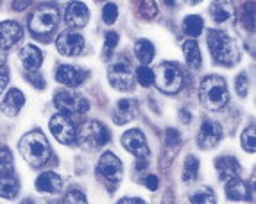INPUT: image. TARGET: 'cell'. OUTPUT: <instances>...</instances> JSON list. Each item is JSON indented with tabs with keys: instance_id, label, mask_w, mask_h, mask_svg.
<instances>
[{
	"instance_id": "cell-1",
	"label": "cell",
	"mask_w": 256,
	"mask_h": 204,
	"mask_svg": "<svg viewBox=\"0 0 256 204\" xmlns=\"http://www.w3.org/2000/svg\"><path fill=\"white\" fill-rule=\"evenodd\" d=\"M208 47L212 52V58L220 66L231 68L240 61V50L233 38L228 36L224 30L212 29L208 32Z\"/></svg>"
},
{
	"instance_id": "cell-2",
	"label": "cell",
	"mask_w": 256,
	"mask_h": 204,
	"mask_svg": "<svg viewBox=\"0 0 256 204\" xmlns=\"http://www.w3.org/2000/svg\"><path fill=\"white\" fill-rule=\"evenodd\" d=\"M20 154L24 156L27 163L30 166H42L43 163L48 162L50 158V145L48 140L45 138V134L40 131H30L27 134L22 136L20 144H18Z\"/></svg>"
},
{
	"instance_id": "cell-3",
	"label": "cell",
	"mask_w": 256,
	"mask_h": 204,
	"mask_svg": "<svg viewBox=\"0 0 256 204\" xmlns=\"http://www.w3.org/2000/svg\"><path fill=\"white\" fill-rule=\"evenodd\" d=\"M199 100L210 111H218L226 106L230 100V92L224 77L206 76L199 86Z\"/></svg>"
},
{
	"instance_id": "cell-4",
	"label": "cell",
	"mask_w": 256,
	"mask_h": 204,
	"mask_svg": "<svg viewBox=\"0 0 256 204\" xmlns=\"http://www.w3.org/2000/svg\"><path fill=\"white\" fill-rule=\"evenodd\" d=\"M58 24H60V9L50 4L38 6L29 16V30L32 36L42 40H47L48 34L58 29Z\"/></svg>"
},
{
	"instance_id": "cell-5",
	"label": "cell",
	"mask_w": 256,
	"mask_h": 204,
	"mask_svg": "<svg viewBox=\"0 0 256 204\" xmlns=\"http://www.w3.org/2000/svg\"><path fill=\"white\" fill-rule=\"evenodd\" d=\"M76 142L81 145L84 150H95L102 149L104 145L110 142V131L104 124H100L98 120H86L79 126L77 129Z\"/></svg>"
},
{
	"instance_id": "cell-6",
	"label": "cell",
	"mask_w": 256,
	"mask_h": 204,
	"mask_svg": "<svg viewBox=\"0 0 256 204\" xmlns=\"http://www.w3.org/2000/svg\"><path fill=\"white\" fill-rule=\"evenodd\" d=\"M154 72V82H156V88L160 92L166 95H176L180 94L181 88H183V74H181L180 66L170 61H165V63L158 64Z\"/></svg>"
},
{
	"instance_id": "cell-7",
	"label": "cell",
	"mask_w": 256,
	"mask_h": 204,
	"mask_svg": "<svg viewBox=\"0 0 256 204\" xmlns=\"http://www.w3.org/2000/svg\"><path fill=\"white\" fill-rule=\"evenodd\" d=\"M54 104L58 110L63 113H76V115H82L90 110V100L82 97L81 94L76 92H68V90H58L54 94Z\"/></svg>"
},
{
	"instance_id": "cell-8",
	"label": "cell",
	"mask_w": 256,
	"mask_h": 204,
	"mask_svg": "<svg viewBox=\"0 0 256 204\" xmlns=\"http://www.w3.org/2000/svg\"><path fill=\"white\" fill-rule=\"evenodd\" d=\"M108 79H110V84L118 92H132L134 88V74L129 61H126L124 58L111 64L108 70Z\"/></svg>"
},
{
	"instance_id": "cell-9",
	"label": "cell",
	"mask_w": 256,
	"mask_h": 204,
	"mask_svg": "<svg viewBox=\"0 0 256 204\" xmlns=\"http://www.w3.org/2000/svg\"><path fill=\"white\" fill-rule=\"evenodd\" d=\"M48 129L50 132L54 134V138L60 144L63 145H72L76 142V136H77V129H76V124L72 122L66 113H58L50 118L48 122Z\"/></svg>"
},
{
	"instance_id": "cell-10",
	"label": "cell",
	"mask_w": 256,
	"mask_h": 204,
	"mask_svg": "<svg viewBox=\"0 0 256 204\" xmlns=\"http://www.w3.org/2000/svg\"><path fill=\"white\" fill-rule=\"evenodd\" d=\"M97 174L110 183H118L122 179V174H124V166H122L120 158L115 156L113 152H104L98 158Z\"/></svg>"
},
{
	"instance_id": "cell-11",
	"label": "cell",
	"mask_w": 256,
	"mask_h": 204,
	"mask_svg": "<svg viewBox=\"0 0 256 204\" xmlns=\"http://www.w3.org/2000/svg\"><path fill=\"white\" fill-rule=\"evenodd\" d=\"M122 145L129 154H132L138 160L149 156V144L146 140V134L140 129H129L122 134Z\"/></svg>"
},
{
	"instance_id": "cell-12",
	"label": "cell",
	"mask_w": 256,
	"mask_h": 204,
	"mask_svg": "<svg viewBox=\"0 0 256 204\" xmlns=\"http://www.w3.org/2000/svg\"><path fill=\"white\" fill-rule=\"evenodd\" d=\"M56 47L60 54L66 56V58H76L84 48V38L76 30H64L56 40Z\"/></svg>"
},
{
	"instance_id": "cell-13",
	"label": "cell",
	"mask_w": 256,
	"mask_h": 204,
	"mask_svg": "<svg viewBox=\"0 0 256 204\" xmlns=\"http://www.w3.org/2000/svg\"><path fill=\"white\" fill-rule=\"evenodd\" d=\"M222 140V128L220 124L215 122V120H210L206 118L204 122L201 124V128H199V134H197V144L201 149H214L220 144Z\"/></svg>"
},
{
	"instance_id": "cell-14",
	"label": "cell",
	"mask_w": 256,
	"mask_h": 204,
	"mask_svg": "<svg viewBox=\"0 0 256 204\" xmlns=\"http://www.w3.org/2000/svg\"><path fill=\"white\" fill-rule=\"evenodd\" d=\"M24 36L22 26L14 20H6L0 24V52L14 47Z\"/></svg>"
},
{
	"instance_id": "cell-15",
	"label": "cell",
	"mask_w": 256,
	"mask_h": 204,
	"mask_svg": "<svg viewBox=\"0 0 256 204\" xmlns=\"http://www.w3.org/2000/svg\"><path fill=\"white\" fill-rule=\"evenodd\" d=\"M86 77H88V72L79 66H74V64H61L56 70V81L61 82L63 86H72V88L79 86L84 82Z\"/></svg>"
},
{
	"instance_id": "cell-16",
	"label": "cell",
	"mask_w": 256,
	"mask_h": 204,
	"mask_svg": "<svg viewBox=\"0 0 256 204\" xmlns=\"http://www.w3.org/2000/svg\"><path fill=\"white\" fill-rule=\"evenodd\" d=\"M64 20L70 27H84L90 22V9L84 2H70L64 11Z\"/></svg>"
},
{
	"instance_id": "cell-17",
	"label": "cell",
	"mask_w": 256,
	"mask_h": 204,
	"mask_svg": "<svg viewBox=\"0 0 256 204\" xmlns=\"http://www.w3.org/2000/svg\"><path fill=\"white\" fill-rule=\"evenodd\" d=\"M26 104V95L22 94V90L11 88L6 94V97L2 98V104H0V110L6 116H16L20 113V110Z\"/></svg>"
},
{
	"instance_id": "cell-18",
	"label": "cell",
	"mask_w": 256,
	"mask_h": 204,
	"mask_svg": "<svg viewBox=\"0 0 256 204\" xmlns=\"http://www.w3.org/2000/svg\"><path fill=\"white\" fill-rule=\"evenodd\" d=\"M61 188H63V179L56 172H43L36 179V190L40 194H52L54 196V194H60Z\"/></svg>"
},
{
	"instance_id": "cell-19",
	"label": "cell",
	"mask_w": 256,
	"mask_h": 204,
	"mask_svg": "<svg viewBox=\"0 0 256 204\" xmlns=\"http://www.w3.org/2000/svg\"><path fill=\"white\" fill-rule=\"evenodd\" d=\"M138 113V102L134 98H122V100L116 102V110H115V124L122 126V124H128L129 120H132Z\"/></svg>"
},
{
	"instance_id": "cell-20",
	"label": "cell",
	"mask_w": 256,
	"mask_h": 204,
	"mask_svg": "<svg viewBox=\"0 0 256 204\" xmlns=\"http://www.w3.org/2000/svg\"><path fill=\"white\" fill-rule=\"evenodd\" d=\"M18 58H20L24 68L29 70V72H36L43 63V52L38 47H34V45H26L20 50Z\"/></svg>"
},
{
	"instance_id": "cell-21",
	"label": "cell",
	"mask_w": 256,
	"mask_h": 204,
	"mask_svg": "<svg viewBox=\"0 0 256 204\" xmlns=\"http://www.w3.org/2000/svg\"><path fill=\"white\" fill-rule=\"evenodd\" d=\"M215 170L218 172L222 181H228L231 178H238L240 165L235 156H220L215 160Z\"/></svg>"
},
{
	"instance_id": "cell-22",
	"label": "cell",
	"mask_w": 256,
	"mask_h": 204,
	"mask_svg": "<svg viewBox=\"0 0 256 204\" xmlns=\"http://www.w3.org/2000/svg\"><path fill=\"white\" fill-rule=\"evenodd\" d=\"M226 197L230 200H248L249 199V188L248 183L240 178H231L226 181Z\"/></svg>"
},
{
	"instance_id": "cell-23",
	"label": "cell",
	"mask_w": 256,
	"mask_h": 204,
	"mask_svg": "<svg viewBox=\"0 0 256 204\" xmlns=\"http://www.w3.org/2000/svg\"><path fill=\"white\" fill-rule=\"evenodd\" d=\"M18 192H20V181L13 172L0 174V197L2 199H16Z\"/></svg>"
},
{
	"instance_id": "cell-24",
	"label": "cell",
	"mask_w": 256,
	"mask_h": 204,
	"mask_svg": "<svg viewBox=\"0 0 256 204\" xmlns=\"http://www.w3.org/2000/svg\"><path fill=\"white\" fill-rule=\"evenodd\" d=\"M183 54H184V60H186L188 66L194 68V70L201 68L202 54H201V48H199L196 40H186V42L183 43Z\"/></svg>"
},
{
	"instance_id": "cell-25",
	"label": "cell",
	"mask_w": 256,
	"mask_h": 204,
	"mask_svg": "<svg viewBox=\"0 0 256 204\" xmlns=\"http://www.w3.org/2000/svg\"><path fill=\"white\" fill-rule=\"evenodd\" d=\"M210 14L214 18L215 24H226V22L233 20V4L230 2H214L210 4Z\"/></svg>"
},
{
	"instance_id": "cell-26",
	"label": "cell",
	"mask_w": 256,
	"mask_h": 204,
	"mask_svg": "<svg viewBox=\"0 0 256 204\" xmlns=\"http://www.w3.org/2000/svg\"><path fill=\"white\" fill-rule=\"evenodd\" d=\"M204 29V20L199 14H190L183 20V32L190 38H197Z\"/></svg>"
},
{
	"instance_id": "cell-27",
	"label": "cell",
	"mask_w": 256,
	"mask_h": 204,
	"mask_svg": "<svg viewBox=\"0 0 256 204\" xmlns=\"http://www.w3.org/2000/svg\"><path fill=\"white\" fill-rule=\"evenodd\" d=\"M134 54L144 63V66H147V63H150L154 58V45L149 40H138L134 43Z\"/></svg>"
},
{
	"instance_id": "cell-28",
	"label": "cell",
	"mask_w": 256,
	"mask_h": 204,
	"mask_svg": "<svg viewBox=\"0 0 256 204\" xmlns=\"http://www.w3.org/2000/svg\"><path fill=\"white\" fill-rule=\"evenodd\" d=\"M197 174H199V160L194 154H190V156H186L183 165V181L184 183H194Z\"/></svg>"
},
{
	"instance_id": "cell-29",
	"label": "cell",
	"mask_w": 256,
	"mask_h": 204,
	"mask_svg": "<svg viewBox=\"0 0 256 204\" xmlns=\"http://www.w3.org/2000/svg\"><path fill=\"white\" fill-rule=\"evenodd\" d=\"M190 202L192 204H217V199H215V194L210 190L208 186L199 188L190 196Z\"/></svg>"
},
{
	"instance_id": "cell-30",
	"label": "cell",
	"mask_w": 256,
	"mask_h": 204,
	"mask_svg": "<svg viewBox=\"0 0 256 204\" xmlns=\"http://www.w3.org/2000/svg\"><path fill=\"white\" fill-rule=\"evenodd\" d=\"M134 79H136L144 88H147V86H150L154 82V72L149 66H144V64H142V66L136 68V72H134Z\"/></svg>"
},
{
	"instance_id": "cell-31",
	"label": "cell",
	"mask_w": 256,
	"mask_h": 204,
	"mask_svg": "<svg viewBox=\"0 0 256 204\" xmlns=\"http://www.w3.org/2000/svg\"><path fill=\"white\" fill-rule=\"evenodd\" d=\"M13 172V154L8 147H0V174Z\"/></svg>"
},
{
	"instance_id": "cell-32",
	"label": "cell",
	"mask_w": 256,
	"mask_h": 204,
	"mask_svg": "<svg viewBox=\"0 0 256 204\" xmlns=\"http://www.w3.org/2000/svg\"><path fill=\"white\" fill-rule=\"evenodd\" d=\"M254 126H248V128L244 129V132H242V147L246 150H248V152H254V149H256V144H254Z\"/></svg>"
},
{
	"instance_id": "cell-33",
	"label": "cell",
	"mask_w": 256,
	"mask_h": 204,
	"mask_svg": "<svg viewBox=\"0 0 256 204\" xmlns=\"http://www.w3.org/2000/svg\"><path fill=\"white\" fill-rule=\"evenodd\" d=\"M118 34L115 30H110L106 34V38H104V60H111V56H113V50L115 47L118 45Z\"/></svg>"
},
{
	"instance_id": "cell-34",
	"label": "cell",
	"mask_w": 256,
	"mask_h": 204,
	"mask_svg": "<svg viewBox=\"0 0 256 204\" xmlns=\"http://www.w3.org/2000/svg\"><path fill=\"white\" fill-rule=\"evenodd\" d=\"M61 202L63 204H88V200H86V196L79 188H70V190L64 194Z\"/></svg>"
},
{
	"instance_id": "cell-35",
	"label": "cell",
	"mask_w": 256,
	"mask_h": 204,
	"mask_svg": "<svg viewBox=\"0 0 256 204\" xmlns=\"http://www.w3.org/2000/svg\"><path fill=\"white\" fill-rule=\"evenodd\" d=\"M102 18H104V22H106L108 26H113V24L116 22V18H118V6L113 4V2H110V4L104 6Z\"/></svg>"
},
{
	"instance_id": "cell-36",
	"label": "cell",
	"mask_w": 256,
	"mask_h": 204,
	"mask_svg": "<svg viewBox=\"0 0 256 204\" xmlns=\"http://www.w3.org/2000/svg\"><path fill=\"white\" fill-rule=\"evenodd\" d=\"M235 90L238 97H248V90H249V77L246 72L238 74L235 79Z\"/></svg>"
},
{
	"instance_id": "cell-37",
	"label": "cell",
	"mask_w": 256,
	"mask_h": 204,
	"mask_svg": "<svg viewBox=\"0 0 256 204\" xmlns=\"http://www.w3.org/2000/svg\"><path fill=\"white\" fill-rule=\"evenodd\" d=\"M165 138H166V147H178V145H180V142H181L180 131H178V129H172V128L166 129Z\"/></svg>"
},
{
	"instance_id": "cell-38",
	"label": "cell",
	"mask_w": 256,
	"mask_h": 204,
	"mask_svg": "<svg viewBox=\"0 0 256 204\" xmlns=\"http://www.w3.org/2000/svg\"><path fill=\"white\" fill-rule=\"evenodd\" d=\"M27 81H29L30 84H34L38 90L45 88V79H43L40 74H29V76H27Z\"/></svg>"
},
{
	"instance_id": "cell-39",
	"label": "cell",
	"mask_w": 256,
	"mask_h": 204,
	"mask_svg": "<svg viewBox=\"0 0 256 204\" xmlns=\"http://www.w3.org/2000/svg\"><path fill=\"white\" fill-rule=\"evenodd\" d=\"M142 13L146 14L147 18H152L156 14V4L154 2H144L142 4Z\"/></svg>"
},
{
	"instance_id": "cell-40",
	"label": "cell",
	"mask_w": 256,
	"mask_h": 204,
	"mask_svg": "<svg viewBox=\"0 0 256 204\" xmlns=\"http://www.w3.org/2000/svg\"><path fill=\"white\" fill-rule=\"evenodd\" d=\"M146 186L149 188L150 192H156V190H158V186H160V179L156 178L154 174L147 176V178H146Z\"/></svg>"
},
{
	"instance_id": "cell-41",
	"label": "cell",
	"mask_w": 256,
	"mask_h": 204,
	"mask_svg": "<svg viewBox=\"0 0 256 204\" xmlns=\"http://www.w3.org/2000/svg\"><path fill=\"white\" fill-rule=\"evenodd\" d=\"M8 81H9V74H8V68H2L0 70V94L6 90V86H8Z\"/></svg>"
},
{
	"instance_id": "cell-42",
	"label": "cell",
	"mask_w": 256,
	"mask_h": 204,
	"mask_svg": "<svg viewBox=\"0 0 256 204\" xmlns=\"http://www.w3.org/2000/svg\"><path fill=\"white\" fill-rule=\"evenodd\" d=\"M118 204H147L146 200L136 199V197H124V199H120Z\"/></svg>"
},
{
	"instance_id": "cell-43",
	"label": "cell",
	"mask_w": 256,
	"mask_h": 204,
	"mask_svg": "<svg viewBox=\"0 0 256 204\" xmlns=\"http://www.w3.org/2000/svg\"><path fill=\"white\" fill-rule=\"evenodd\" d=\"M180 120H181L183 124H190V120H192V113H190V111L184 110V108H183V110L180 111Z\"/></svg>"
},
{
	"instance_id": "cell-44",
	"label": "cell",
	"mask_w": 256,
	"mask_h": 204,
	"mask_svg": "<svg viewBox=\"0 0 256 204\" xmlns=\"http://www.w3.org/2000/svg\"><path fill=\"white\" fill-rule=\"evenodd\" d=\"M27 6H30V2H13V9L14 11H22V9H26Z\"/></svg>"
},
{
	"instance_id": "cell-45",
	"label": "cell",
	"mask_w": 256,
	"mask_h": 204,
	"mask_svg": "<svg viewBox=\"0 0 256 204\" xmlns=\"http://www.w3.org/2000/svg\"><path fill=\"white\" fill-rule=\"evenodd\" d=\"M144 168H147V162L140 160V162H138V165H136V170H144Z\"/></svg>"
},
{
	"instance_id": "cell-46",
	"label": "cell",
	"mask_w": 256,
	"mask_h": 204,
	"mask_svg": "<svg viewBox=\"0 0 256 204\" xmlns=\"http://www.w3.org/2000/svg\"><path fill=\"white\" fill-rule=\"evenodd\" d=\"M4 61H6V58H4V52H0V70L4 68Z\"/></svg>"
},
{
	"instance_id": "cell-47",
	"label": "cell",
	"mask_w": 256,
	"mask_h": 204,
	"mask_svg": "<svg viewBox=\"0 0 256 204\" xmlns=\"http://www.w3.org/2000/svg\"><path fill=\"white\" fill-rule=\"evenodd\" d=\"M58 204H63V202H58Z\"/></svg>"
}]
</instances>
